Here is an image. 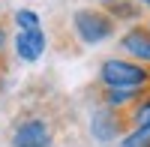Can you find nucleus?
<instances>
[{
    "mask_svg": "<svg viewBox=\"0 0 150 147\" xmlns=\"http://www.w3.org/2000/svg\"><path fill=\"white\" fill-rule=\"evenodd\" d=\"M12 24H15V30H39L42 27V18H39V12L21 6V9L12 12Z\"/></svg>",
    "mask_w": 150,
    "mask_h": 147,
    "instance_id": "1a4fd4ad",
    "label": "nucleus"
},
{
    "mask_svg": "<svg viewBox=\"0 0 150 147\" xmlns=\"http://www.w3.org/2000/svg\"><path fill=\"white\" fill-rule=\"evenodd\" d=\"M117 147H150V129H129Z\"/></svg>",
    "mask_w": 150,
    "mask_h": 147,
    "instance_id": "9d476101",
    "label": "nucleus"
},
{
    "mask_svg": "<svg viewBox=\"0 0 150 147\" xmlns=\"http://www.w3.org/2000/svg\"><path fill=\"white\" fill-rule=\"evenodd\" d=\"M72 33L81 45H102L117 33V21L102 6H81L72 12Z\"/></svg>",
    "mask_w": 150,
    "mask_h": 147,
    "instance_id": "f03ea898",
    "label": "nucleus"
},
{
    "mask_svg": "<svg viewBox=\"0 0 150 147\" xmlns=\"http://www.w3.org/2000/svg\"><path fill=\"white\" fill-rule=\"evenodd\" d=\"M138 3H141V6H144V3H147V0H138Z\"/></svg>",
    "mask_w": 150,
    "mask_h": 147,
    "instance_id": "4468645a",
    "label": "nucleus"
},
{
    "mask_svg": "<svg viewBox=\"0 0 150 147\" xmlns=\"http://www.w3.org/2000/svg\"><path fill=\"white\" fill-rule=\"evenodd\" d=\"M99 87L147 93L150 90V66H141L129 57H105L99 63Z\"/></svg>",
    "mask_w": 150,
    "mask_h": 147,
    "instance_id": "f257e3e1",
    "label": "nucleus"
},
{
    "mask_svg": "<svg viewBox=\"0 0 150 147\" xmlns=\"http://www.w3.org/2000/svg\"><path fill=\"white\" fill-rule=\"evenodd\" d=\"M129 132V111L120 108H108V105H96L90 114V135L99 144H111L120 141Z\"/></svg>",
    "mask_w": 150,
    "mask_h": 147,
    "instance_id": "7ed1b4c3",
    "label": "nucleus"
},
{
    "mask_svg": "<svg viewBox=\"0 0 150 147\" xmlns=\"http://www.w3.org/2000/svg\"><path fill=\"white\" fill-rule=\"evenodd\" d=\"M129 129H150V90L129 108Z\"/></svg>",
    "mask_w": 150,
    "mask_h": 147,
    "instance_id": "6e6552de",
    "label": "nucleus"
},
{
    "mask_svg": "<svg viewBox=\"0 0 150 147\" xmlns=\"http://www.w3.org/2000/svg\"><path fill=\"white\" fill-rule=\"evenodd\" d=\"M102 3V9H108V6H114V3H120V0H99Z\"/></svg>",
    "mask_w": 150,
    "mask_h": 147,
    "instance_id": "f8f14e48",
    "label": "nucleus"
},
{
    "mask_svg": "<svg viewBox=\"0 0 150 147\" xmlns=\"http://www.w3.org/2000/svg\"><path fill=\"white\" fill-rule=\"evenodd\" d=\"M48 48V36L45 30H15L12 33V51L21 63H36V60H42Z\"/></svg>",
    "mask_w": 150,
    "mask_h": 147,
    "instance_id": "423d86ee",
    "label": "nucleus"
},
{
    "mask_svg": "<svg viewBox=\"0 0 150 147\" xmlns=\"http://www.w3.org/2000/svg\"><path fill=\"white\" fill-rule=\"evenodd\" d=\"M141 24H144V27H147V30H150V15H147V18H144V21H141Z\"/></svg>",
    "mask_w": 150,
    "mask_h": 147,
    "instance_id": "ddd939ff",
    "label": "nucleus"
},
{
    "mask_svg": "<svg viewBox=\"0 0 150 147\" xmlns=\"http://www.w3.org/2000/svg\"><path fill=\"white\" fill-rule=\"evenodd\" d=\"M6 42H9V33H6L3 27H0V48H6Z\"/></svg>",
    "mask_w": 150,
    "mask_h": 147,
    "instance_id": "9b49d317",
    "label": "nucleus"
},
{
    "mask_svg": "<svg viewBox=\"0 0 150 147\" xmlns=\"http://www.w3.org/2000/svg\"><path fill=\"white\" fill-rule=\"evenodd\" d=\"M111 18H114L117 24L120 21H132V24H141V18H144V6L138 3V0H120V3H114V6H108L105 9Z\"/></svg>",
    "mask_w": 150,
    "mask_h": 147,
    "instance_id": "0eeeda50",
    "label": "nucleus"
},
{
    "mask_svg": "<svg viewBox=\"0 0 150 147\" xmlns=\"http://www.w3.org/2000/svg\"><path fill=\"white\" fill-rule=\"evenodd\" d=\"M9 144L12 147H51L54 144V129L39 114L21 117L9 132Z\"/></svg>",
    "mask_w": 150,
    "mask_h": 147,
    "instance_id": "20e7f679",
    "label": "nucleus"
},
{
    "mask_svg": "<svg viewBox=\"0 0 150 147\" xmlns=\"http://www.w3.org/2000/svg\"><path fill=\"white\" fill-rule=\"evenodd\" d=\"M117 45H120L123 54H129V60H135L141 66H150V30L144 24H129L120 33Z\"/></svg>",
    "mask_w": 150,
    "mask_h": 147,
    "instance_id": "39448f33",
    "label": "nucleus"
}]
</instances>
